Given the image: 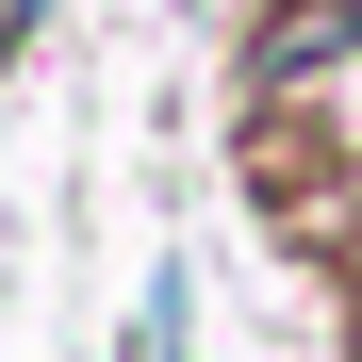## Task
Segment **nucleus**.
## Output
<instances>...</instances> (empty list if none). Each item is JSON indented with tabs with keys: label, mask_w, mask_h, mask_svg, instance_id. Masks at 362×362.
I'll use <instances>...</instances> for the list:
<instances>
[{
	"label": "nucleus",
	"mask_w": 362,
	"mask_h": 362,
	"mask_svg": "<svg viewBox=\"0 0 362 362\" xmlns=\"http://www.w3.org/2000/svg\"><path fill=\"white\" fill-rule=\"evenodd\" d=\"M33 17H49V0H0V33H33Z\"/></svg>",
	"instance_id": "obj_2"
},
{
	"label": "nucleus",
	"mask_w": 362,
	"mask_h": 362,
	"mask_svg": "<svg viewBox=\"0 0 362 362\" xmlns=\"http://www.w3.org/2000/svg\"><path fill=\"white\" fill-rule=\"evenodd\" d=\"M362 49V0H264V33H247V66L264 83H329Z\"/></svg>",
	"instance_id": "obj_1"
}]
</instances>
